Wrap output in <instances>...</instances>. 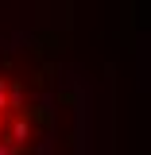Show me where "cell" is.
I'll return each instance as SVG.
<instances>
[{
    "mask_svg": "<svg viewBox=\"0 0 151 155\" xmlns=\"http://www.w3.org/2000/svg\"><path fill=\"white\" fill-rule=\"evenodd\" d=\"M77 109L54 66L0 47V155H74Z\"/></svg>",
    "mask_w": 151,
    "mask_h": 155,
    "instance_id": "6da1fadb",
    "label": "cell"
}]
</instances>
